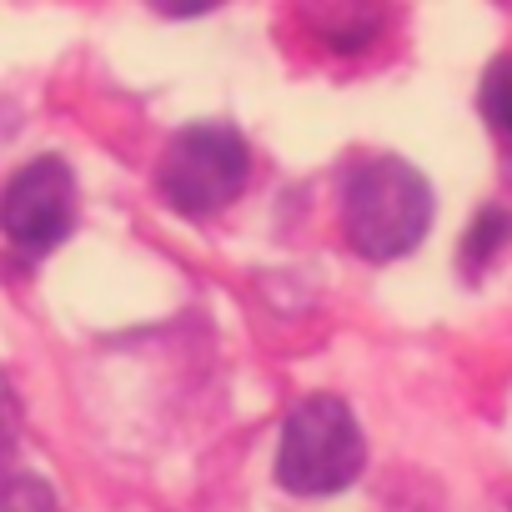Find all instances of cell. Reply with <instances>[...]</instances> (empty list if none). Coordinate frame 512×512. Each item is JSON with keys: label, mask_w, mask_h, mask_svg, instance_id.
I'll list each match as a JSON object with an SVG mask.
<instances>
[{"label": "cell", "mask_w": 512, "mask_h": 512, "mask_svg": "<svg viewBox=\"0 0 512 512\" xmlns=\"http://www.w3.org/2000/svg\"><path fill=\"white\" fill-rule=\"evenodd\" d=\"M432 226V186L412 161L372 156L342 186V231L367 262H397L417 251Z\"/></svg>", "instance_id": "1"}, {"label": "cell", "mask_w": 512, "mask_h": 512, "mask_svg": "<svg viewBox=\"0 0 512 512\" xmlns=\"http://www.w3.org/2000/svg\"><path fill=\"white\" fill-rule=\"evenodd\" d=\"M367 442L342 397H302L287 412L282 447H277V477L297 497H332L362 477Z\"/></svg>", "instance_id": "2"}, {"label": "cell", "mask_w": 512, "mask_h": 512, "mask_svg": "<svg viewBox=\"0 0 512 512\" xmlns=\"http://www.w3.org/2000/svg\"><path fill=\"white\" fill-rule=\"evenodd\" d=\"M251 176V151L241 141V131L221 126V121H201L171 136L166 156H161V196L181 211V216H216L221 206H231L241 196Z\"/></svg>", "instance_id": "3"}, {"label": "cell", "mask_w": 512, "mask_h": 512, "mask_svg": "<svg viewBox=\"0 0 512 512\" xmlns=\"http://www.w3.org/2000/svg\"><path fill=\"white\" fill-rule=\"evenodd\" d=\"M76 226V176L61 156H36L0 186V231L26 256H46Z\"/></svg>", "instance_id": "4"}, {"label": "cell", "mask_w": 512, "mask_h": 512, "mask_svg": "<svg viewBox=\"0 0 512 512\" xmlns=\"http://www.w3.org/2000/svg\"><path fill=\"white\" fill-rule=\"evenodd\" d=\"M307 16L322 31V41L337 46V51H362L382 31L377 0H307Z\"/></svg>", "instance_id": "5"}, {"label": "cell", "mask_w": 512, "mask_h": 512, "mask_svg": "<svg viewBox=\"0 0 512 512\" xmlns=\"http://www.w3.org/2000/svg\"><path fill=\"white\" fill-rule=\"evenodd\" d=\"M512 241V211H497V206H487V211H477V221L462 231V272H487L497 256H502V246Z\"/></svg>", "instance_id": "6"}, {"label": "cell", "mask_w": 512, "mask_h": 512, "mask_svg": "<svg viewBox=\"0 0 512 512\" xmlns=\"http://www.w3.org/2000/svg\"><path fill=\"white\" fill-rule=\"evenodd\" d=\"M0 512H61L46 477L31 472H0Z\"/></svg>", "instance_id": "7"}, {"label": "cell", "mask_w": 512, "mask_h": 512, "mask_svg": "<svg viewBox=\"0 0 512 512\" xmlns=\"http://www.w3.org/2000/svg\"><path fill=\"white\" fill-rule=\"evenodd\" d=\"M482 116L497 136H512V56H497L482 76Z\"/></svg>", "instance_id": "8"}, {"label": "cell", "mask_w": 512, "mask_h": 512, "mask_svg": "<svg viewBox=\"0 0 512 512\" xmlns=\"http://www.w3.org/2000/svg\"><path fill=\"white\" fill-rule=\"evenodd\" d=\"M16 427H21V412H16V392H11V382L0 377V462L11 457V447H16Z\"/></svg>", "instance_id": "9"}, {"label": "cell", "mask_w": 512, "mask_h": 512, "mask_svg": "<svg viewBox=\"0 0 512 512\" xmlns=\"http://www.w3.org/2000/svg\"><path fill=\"white\" fill-rule=\"evenodd\" d=\"M151 6H156L161 16H206V11L221 6V0H151Z\"/></svg>", "instance_id": "10"}, {"label": "cell", "mask_w": 512, "mask_h": 512, "mask_svg": "<svg viewBox=\"0 0 512 512\" xmlns=\"http://www.w3.org/2000/svg\"><path fill=\"white\" fill-rule=\"evenodd\" d=\"M502 171H507V181H512V151H507V166H502Z\"/></svg>", "instance_id": "11"}]
</instances>
